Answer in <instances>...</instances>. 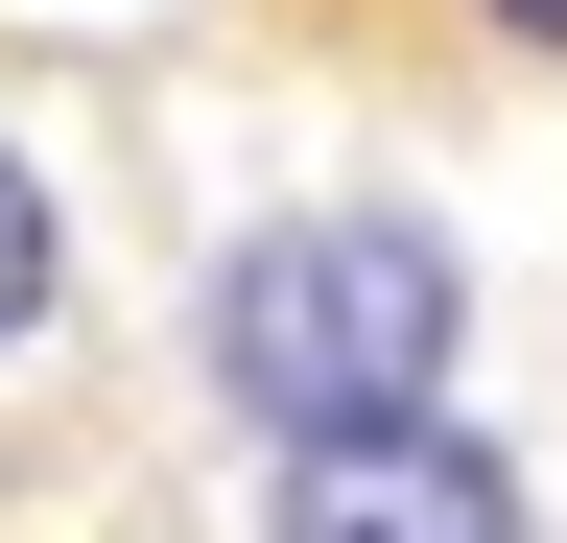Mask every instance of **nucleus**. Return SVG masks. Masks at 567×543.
<instances>
[{
    "mask_svg": "<svg viewBox=\"0 0 567 543\" xmlns=\"http://www.w3.org/2000/svg\"><path fill=\"white\" fill-rule=\"evenodd\" d=\"M48 331V189H24V143H0V355Z\"/></svg>",
    "mask_w": 567,
    "mask_h": 543,
    "instance_id": "3",
    "label": "nucleus"
},
{
    "mask_svg": "<svg viewBox=\"0 0 567 543\" xmlns=\"http://www.w3.org/2000/svg\"><path fill=\"white\" fill-rule=\"evenodd\" d=\"M260 543H520V472H496L450 401H402V426H331V449H284Z\"/></svg>",
    "mask_w": 567,
    "mask_h": 543,
    "instance_id": "2",
    "label": "nucleus"
},
{
    "mask_svg": "<svg viewBox=\"0 0 567 543\" xmlns=\"http://www.w3.org/2000/svg\"><path fill=\"white\" fill-rule=\"evenodd\" d=\"M213 401H237L260 449H331V426H402V401H450L473 355V284L425 213H260L213 260Z\"/></svg>",
    "mask_w": 567,
    "mask_h": 543,
    "instance_id": "1",
    "label": "nucleus"
},
{
    "mask_svg": "<svg viewBox=\"0 0 567 543\" xmlns=\"http://www.w3.org/2000/svg\"><path fill=\"white\" fill-rule=\"evenodd\" d=\"M473 24H496V48H544V72H567V0H473Z\"/></svg>",
    "mask_w": 567,
    "mask_h": 543,
    "instance_id": "4",
    "label": "nucleus"
}]
</instances>
